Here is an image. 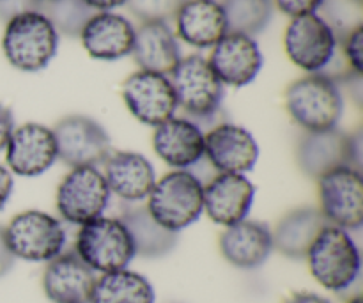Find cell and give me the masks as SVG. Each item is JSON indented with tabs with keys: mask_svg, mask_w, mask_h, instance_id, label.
Listing matches in <instances>:
<instances>
[{
	"mask_svg": "<svg viewBox=\"0 0 363 303\" xmlns=\"http://www.w3.org/2000/svg\"><path fill=\"white\" fill-rule=\"evenodd\" d=\"M170 85L177 99V109L184 117L194 121L199 128L220 116L222 110L223 84L216 77L208 59L202 55H188L177 62L169 75Z\"/></svg>",
	"mask_w": 363,
	"mask_h": 303,
	"instance_id": "cell-1",
	"label": "cell"
},
{
	"mask_svg": "<svg viewBox=\"0 0 363 303\" xmlns=\"http://www.w3.org/2000/svg\"><path fill=\"white\" fill-rule=\"evenodd\" d=\"M312 277L325 290L342 293L360 277L362 258L350 233L335 226H325L305 255Z\"/></svg>",
	"mask_w": 363,
	"mask_h": 303,
	"instance_id": "cell-2",
	"label": "cell"
},
{
	"mask_svg": "<svg viewBox=\"0 0 363 303\" xmlns=\"http://www.w3.org/2000/svg\"><path fill=\"white\" fill-rule=\"evenodd\" d=\"M59 48V34L39 11H25L7 20L2 50L11 66L20 71H41Z\"/></svg>",
	"mask_w": 363,
	"mask_h": 303,
	"instance_id": "cell-3",
	"label": "cell"
},
{
	"mask_svg": "<svg viewBox=\"0 0 363 303\" xmlns=\"http://www.w3.org/2000/svg\"><path fill=\"white\" fill-rule=\"evenodd\" d=\"M145 208L160 226L177 234L204 213V184L188 170H172L156 181Z\"/></svg>",
	"mask_w": 363,
	"mask_h": 303,
	"instance_id": "cell-4",
	"label": "cell"
},
{
	"mask_svg": "<svg viewBox=\"0 0 363 303\" xmlns=\"http://www.w3.org/2000/svg\"><path fill=\"white\" fill-rule=\"evenodd\" d=\"M286 109L303 131H325L339 126L344 99L335 82L312 73L287 87Z\"/></svg>",
	"mask_w": 363,
	"mask_h": 303,
	"instance_id": "cell-5",
	"label": "cell"
},
{
	"mask_svg": "<svg viewBox=\"0 0 363 303\" xmlns=\"http://www.w3.org/2000/svg\"><path fill=\"white\" fill-rule=\"evenodd\" d=\"M74 254L98 273L126 270L135 258V247L126 226L119 219H99L80 226Z\"/></svg>",
	"mask_w": 363,
	"mask_h": 303,
	"instance_id": "cell-6",
	"label": "cell"
},
{
	"mask_svg": "<svg viewBox=\"0 0 363 303\" xmlns=\"http://www.w3.org/2000/svg\"><path fill=\"white\" fill-rule=\"evenodd\" d=\"M6 243L14 259L50 263L66 247V231L60 220L45 211L30 209L14 216L4 227Z\"/></svg>",
	"mask_w": 363,
	"mask_h": 303,
	"instance_id": "cell-7",
	"label": "cell"
},
{
	"mask_svg": "<svg viewBox=\"0 0 363 303\" xmlns=\"http://www.w3.org/2000/svg\"><path fill=\"white\" fill-rule=\"evenodd\" d=\"M110 188L96 167H74L57 188V211L66 222L85 226L103 216L110 204Z\"/></svg>",
	"mask_w": 363,
	"mask_h": 303,
	"instance_id": "cell-8",
	"label": "cell"
},
{
	"mask_svg": "<svg viewBox=\"0 0 363 303\" xmlns=\"http://www.w3.org/2000/svg\"><path fill=\"white\" fill-rule=\"evenodd\" d=\"M319 211L326 224L344 231L363 226V180L357 167H339L318 180Z\"/></svg>",
	"mask_w": 363,
	"mask_h": 303,
	"instance_id": "cell-9",
	"label": "cell"
},
{
	"mask_svg": "<svg viewBox=\"0 0 363 303\" xmlns=\"http://www.w3.org/2000/svg\"><path fill=\"white\" fill-rule=\"evenodd\" d=\"M296 162L301 172L312 180L339 167L360 169V135H350L339 128L305 131L298 142Z\"/></svg>",
	"mask_w": 363,
	"mask_h": 303,
	"instance_id": "cell-10",
	"label": "cell"
},
{
	"mask_svg": "<svg viewBox=\"0 0 363 303\" xmlns=\"http://www.w3.org/2000/svg\"><path fill=\"white\" fill-rule=\"evenodd\" d=\"M57 144V160L71 167H96L105 163L112 148L110 135L92 117L66 116L52 128Z\"/></svg>",
	"mask_w": 363,
	"mask_h": 303,
	"instance_id": "cell-11",
	"label": "cell"
},
{
	"mask_svg": "<svg viewBox=\"0 0 363 303\" xmlns=\"http://www.w3.org/2000/svg\"><path fill=\"white\" fill-rule=\"evenodd\" d=\"M287 57L307 73H321L332 59L337 35L319 14H303L291 20L284 38Z\"/></svg>",
	"mask_w": 363,
	"mask_h": 303,
	"instance_id": "cell-12",
	"label": "cell"
},
{
	"mask_svg": "<svg viewBox=\"0 0 363 303\" xmlns=\"http://www.w3.org/2000/svg\"><path fill=\"white\" fill-rule=\"evenodd\" d=\"M123 99L135 119L147 126H160L177 112V99L169 77L137 71L123 84Z\"/></svg>",
	"mask_w": 363,
	"mask_h": 303,
	"instance_id": "cell-13",
	"label": "cell"
},
{
	"mask_svg": "<svg viewBox=\"0 0 363 303\" xmlns=\"http://www.w3.org/2000/svg\"><path fill=\"white\" fill-rule=\"evenodd\" d=\"M204 156L218 174H247L257 163L259 145L247 128L218 123L204 133Z\"/></svg>",
	"mask_w": 363,
	"mask_h": 303,
	"instance_id": "cell-14",
	"label": "cell"
},
{
	"mask_svg": "<svg viewBox=\"0 0 363 303\" xmlns=\"http://www.w3.org/2000/svg\"><path fill=\"white\" fill-rule=\"evenodd\" d=\"M6 162L11 174L35 177L57 162V144L52 128L27 123L14 128L6 148Z\"/></svg>",
	"mask_w": 363,
	"mask_h": 303,
	"instance_id": "cell-15",
	"label": "cell"
},
{
	"mask_svg": "<svg viewBox=\"0 0 363 303\" xmlns=\"http://www.w3.org/2000/svg\"><path fill=\"white\" fill-rule=\"evenodd\" d=\"M208 62L223 85L245 87L255 80L264 59L254 38L227 32L213 46Z\"/></svg>",
	"mask_w": 363,
	"mask_h": 303,
	"instance_id": "cell-16",
	"label": "cell"
},
{
	"mask_svg": "<svg viewBox=\"0 0 363 303\" xmlns=\"http://www.w3.org/2000/svg\"><path fill=\"white\" fill-rule=\"evenodd\" d=\"M255 187L245 174H216L204 184V213L215 224L230 227L247 220Z\"/></svg>",
	"mask_w": 363,
	"mask_h": 303,
	"instance_id": "cell-17",
	"label": "cell"
},
{
	"mask_svg": "<svg viewBox=\"0 0 363 303\" xmlns=\"http://www.w3.org/2000/svg\"><path fill=\"white\" fill-rule=\"evenodd\" d=\"M96 279V272L74 252H62L46 265L43 290L53 303H91Z\"/></svg>",
	"mask_w": 363,
	"mask_h": 303,
	"instance_id": "cell-18",
	"label": "cell"
},
{
	"mask_svg": "<svg viewBox=\"0 0 363 303\" xmlns=\"http://www.w3.org/2000/svg\"><path fill=\"white\" fill-rule=\"evenodd\" d=\"M152 149L169 167L188 170L204 158V131L194 121L174 116L155 128Z\"/></svg>",
	"mask_w": 363,
	"mask_h": 303,
	"instance_id": "cell-19",
	"label": "cell"
},
{
	"mask_svg": "<svg viewBox=\"0 0 363 303\" xmlns=\"http://www.w3.org/2000/svg\"><path fill=\"white\" fill-rule=\"evenodd\" d=\"M85 52L98 60H117L131 55L135 27L112 11H99L85 23L80 34Z\"/></svg>",
	"mask_w": 363,
	"mask_h": 303,
	"instance_id": "cell-20",
	"label": "cell"
},
{
	"mask_svg": "<svg viewBox=\"0 0 363 303\" xmlns=\"http://www.w3.org/2000/svg\"><path fill=\"white\" fill-rule=\"evenodd\" d=\"M105 176L110 194L121 201L140 202L149 197L156 183L152 163L140 153H110L105 160Z\"/></svg>",
	"mask_w": 363,
	"mask_h": 303,
	"instance_id": "cell-21",
	"label": "cell"
},
{
	"mask_svg": "<svg viewBox=\"0 0 363 303\" xmlns=\"http://www.w3.org/2000/svg\"><path fill=\"white\" fill-rule=\"evenodd\" d=\"M273 250L272 231L254 220L225 227L220 236V252L223 259L240 270H255L268 261Z\"/></svg>",
	"mask_w": 363,
	"mask_h": 303,
	"instance_id": "cell-22",
	"label": "cell"
},
{
	"mask_svg": "<svg viewBox=\"0 0 363 303\" xmlns=\"http://www.w3.org/2000/svg\"><path fill=\"white\" fill-rule=\"evenodd\" d=\"M131 55L142 71L165 77H169L170 71L183 59L176 34L165 21H144L135 31Z\"/></svg>",
	"mask_w": 363,
	"mask_h": 303,
	"instance_id": "cell-23",
	"label": "cell"
},
{
	"mask_svg": "<svg viewBox=\"0 0 363 303\" xmlns=\"http://www.w3.org/2000/svg\"><path fill=\"white\" fill-rule=\"evenodd\" d=\"M174 20L177 35L195 48H213L229 32L223 7L216 0H184Z\"/></svg>",
	"mask_w": 363,
	"mask_h": 303,
	"instance_id": "cell-24",
	"label": "cell"
},
{
	"mask_svg": "<svg viewBox=\"0 0 363 303\" xmlns=\"http://www.w3.org/2000/svg\"><path fill=\"white\" fill-rule=\"evenodd\" d=\"M328 226L318 208H296L277 222L272 233L273 248L289 259H305L312 241Z\"/></svg>",
	"mask_w": 363,
	"mask_h": 303,
	"instance_id": "cell-25",
	"label": "cell"
},
{
	"mask_svg": "<svg viewBox=\"0 0 363 303\" xmlns=\"http://www.w3.org/2000/svg\"><path fill=\"white\" fill-rule=\"evenodd\" d=\"M121 222L126 226L135 247V255L158 259L170 254L177 245V234L160 226L147 208H130L123 213Z\"/></svg>",
	"mask_w": 363,
	"mask_h": 303,
	"instance_id": "cell-26",
	"label": "cell"
},
{
	"mask_svg": "<svg viewBox=\"0 0 363 303\" xmlns=\"http://www.w3.org/2000/svg\"><path fill=\"white\" fill-rule=\"evenodd\" d=\"M155 300L151 282L128 268L98 277L91 297V303H155Z\"/></svg>",
	"mask_w": 363,
	"mask_h": 303,
	"instance_id": "cell-27",
	"label": "cell"
},
{
	"mask_svg": "<svg viewBox=\"0 0 363 303\" xmlns=\"http://www.w3.org/2000/svg\"><path fill=\"white\" fill-rule=\"evenodd\" d=\"M227 31L236 34H261L273 16V0H222Z\"/></svg>",
	"mask_w": 363,
	"mask_h": 303,
	"instance_id": "cell-28",
	"label": "cell"
},
{
	"mask_svg": "<svg viewBox=\"0 0 363 303\" xmlns=\"http://www.w3.org/2000/svg\"><path fill=\"white\" fill-rule=\"evenodd\" d=\"M38 11L52 21L57 34L67 38H80L85 23L96 14L84 0H50L38 4Z\"/></svg>",
	"mask_w": 363,
	"mask_h": 303,
	"instance_id": "cell-29",
	"label": "cell"
},
{
	"mask_svg": "<svg viewBox=\"0 0 363 303\" xmlns=\"http://www.w3.org/2000/svg\"><path fill=\"white\" fill-rule=\"evenodd\" d=\"M321 9L325 13L321 18L332 27L335 35L346 34L362 25V0H325Z\"/></svg>",
	"mask_w": 363,
	"mask_h": 303,
	"instance_id": "cell-30",
	"label": "cell"
},
{
	"mask_svg": "<svg viewBox=\"0 0 363 303\" xmlns=\"http://www.w3.org/2000/svg\"><path fill=\"white\" fill-rule=\"evenodd\" d=\"M184 0H126V6L138 20L144 21H169L176 18V13Z\"/></svg>",
	"mask_w": 363,
	"mask_h": 303,
	"instance_id": "cell-31",
	"label": "cell"
},
{
	"mask_svg": "<svg viewBox=\"0 0 363 303\" xmlns=\"http://www.w3.org/2000/svg\"><path fill=\"white\" fill-rule=\"evenodd\" d=\"M340 50L346 57L347 64L357 75L363 73V25L346 32V34L337 35Z\"/></svg>",
	"mask_w": 363,
	"mask_h": 303,
	"instance_id": "cell-32",
	"label": "cell"
},
{
	"mask_svg": "<svg viewBox=\"0 0 363 303\" xmlns=\"http://www.w3.org/2000/svg\"><path fill=\"white\" fill-rule=\"evenodd\" d=\"M284 14L291 18L303 16V14H314L321 9L325 0H273Z\"/></svg>",
	"mask_w": 363,
	"mask_h": 303,
	"instance_id": "cell-33",
	"label": "cell"
},
{
	"mask_svg": "<svg viewBox=\"0 0 363 303\" xmlns=\"http://www.w3.org/2000/svg\"><path fill=\"white\" fill-rule=\"evenodd\" d=\"M25 11H38V2L35 0H0V18L2 20H11Z\"/></svg>",
	"mask_w": 363,
	"mask_h": 303,
	"instance_id": "cell-34",
	"label": "cell"
},
{
	"mask_svg": "<svg viewBox=\"0 0 363 303\" xmlns=\"http://www.w3.org/2000/svg\"><path fill=\"white\" fill-rule=\"evenodd\" d=\"M14 128L16 126H14L13 112L0 103V151L7 148V142H9Z\"/></svg>",
	"mask_w": 363,
	"mask_h": 303,
	"instance_id": "cell-35",
	"label": "cell"
},
{
	"mask_svg": "<svg viewBox=\"0 0 363 303\" xmlns=\"http://www.w3.org/2000/svg\"><path fill=\"white\" fill-rule=\"evenodd\" d=\"M13 188H14L13 174H11L9 169L0 165V209L9 202L11 194H13Z\"/></svg>",
	"mask_w": 363,
	"mask_h": 303,
	"instance_id": "cell-36",
	"label": "cell"
},
{
	"mask_svg": "<svg viewBox=\"0 0 363 303\" xmlns=\"http://www.w3.org/2000/svg\"><path fill=\"white\" fill-rule=\"evenodd\" d=\"M14 265V255L11 254L9 247L6 243V234H4V227L0 226V277L7 275Z\"/></svg>",
	"mask_w": 363,
	"mask_h": 303,
	"instance_id": "cell-37",
	"label": "cell"
},
{
	"mask_svg": "<svg viewBox=\"0 0 363 303\" xmlns=\"http://www.w3.org/2000/svg\"><path fill=\"white\" fill-rule=\"evenodd\" d=\"M284 303H332L328 298L321 297V294L308 293V291H301V293L291 294Z\"/></svg>",
	"mask_w": 363,
	"mask_h": 303,
	"instance_id": "cell-38",
	"label": "cell"
},
{
	"mask_svg": "<svg viewBox=\"0 0 363 303\" xmlns=\"http://www.w3.org/2000/svg\"><path fill=\"white\" fill-rule=\"evenodd\" d=\"M94 11H112L126 4V0H84Z\"/></svg>",
	"mask_w": 363,
	"mask_h": 303,
	"instance_id": "cell-39",
	"label": "cell"
},
{
	"mask_svg": "<svg viewBox=\"0 0 363 303\" xmlns=\"http://www.w3.org/2000/svg\"><path fill=\"white\" fill-rule=\"evenodd\" d=\"M347 303H363V300H362V297H354V298H351Z\"/></svg>",
	"mask_w": 363,
	"mask_h": 303,
	"instance_id": "cell-40",
	"label": "cell"
},
{
	"mask_svg": "<svg viewBox=\"0 0 363 303\" xmlns=\"http://www.w3.org/2000/svg\"><path fill=\"white\" fill-rule=\"evenodd\" d=\"M38 4H43V2H50V0H35Z\"/></svg>",
	"mask_w": 363,
	"mask_h": 303,
	"instance_id": "cell-41",
	"label": "cell"
}]
</instances>
